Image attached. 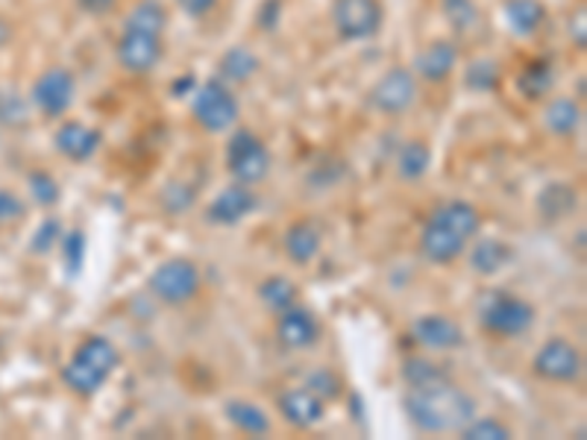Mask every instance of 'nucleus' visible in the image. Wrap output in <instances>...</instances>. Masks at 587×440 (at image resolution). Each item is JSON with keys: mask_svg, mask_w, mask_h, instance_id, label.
<instances>
[{"mask_svg": "<svg viewBox=\"0 0 587 440\" xmlns=\"http://www.w3.org/2000/svg\"><path fill=\"white\" fill-rule=\"evenodd\" d=\"M400 376L402 381H406V388H432V385H443V381L452 379L447 367L426 356L406 358Z\"/></svg>", "mask_w": 587, "mask_h": 440, "instance_id": "28", "label": "nucleus"}, {"mask_svg": "<svg viewBox=\"0 0 587 440\" xmlns=\"http://www.w3.org/2000/svg\"><path fill=\"white\" fill-rule=\"evenodd\" d=\"M537 214L546 220V223H558V220L570 218L576 209H579V195L576 188L567 186V182H549V186L541 188V195L535 197Z\"/></svg>", "mask_w": 587, "mask_h": 440, "instance_id": "25", "label": "nucleus"}, {"mask_svg": "<svg viewBox=\"0 0 587 440\" xmlns=\"http://www.w3.org/2000/svg\"><path fill=\"white\" fill-rule=\"evenodd\" d=\"M255 294H259V303L273 314H282L285 308L300 303V285L294 280H289V276H280V273L259 282Z\"/></svg>", "mask_w": 587, "mask_h": 440, "instance_id": "27", "label": "nucleus"}, {"mask_svg": "<svg viewBox=\"0 0 587 440\" xmlns=\"http://www.w3.org/2000/svg\"><path fill=\"white\" fill-rule=\"evenodd\" d=\"M147 289L163 305H186L200 294L203 276H200L197 262L186 255H174V259L156 264L150 280H147Z\"/></svg>", "mask_w": 587, "mask_h": 440, "instance_id": "7", "label": "nucleus"}, {"mask_svg": "<svg viewBox=\"0 0 587 440\" xmlns=\"http://www.w3.org/2000/svg\"><path fill=\"white\" fill-rule=\"evenodd\" d=\"M191 115L200 124L203 133L209 136H223L239 124L241 106L235 92L230 88V83H223L221 76L206 80L203 85L195 88V101H191Z\"/></svg>", "mask_w": 587, "mask_h": 440, "instance_id": "5", "label": "nucleus"}, {"mask_svg": "<svg viewBox=\"0 0 587 440\" xmlns=\"http://www.w3.org/2000/svg\"><path fill=\"white\" fill-rule=\"evenodd\" d=\"M255 206H259V200H255L253 188L232 182L223 191H218L212 203L206 206V220L212 227H239L241 220H248L255 212Z\"/></svg>", "mask_w": 587, "mask_h": 440, "instance_id": "15", "label": "nucleus"}, {"mask_svg": "<svg viewBox=\"0 0 587 440\" xmlns=\"http://www.w3.org/2000/svg\"><path fill=\"white\" fill-rule=\"evenodd\" d=\"M321 335H324V326L317 321V314L300 303L285 308L276 321V341L285 349H294V353L312 349L321 341Z\"/></svg>", "mask_w": 587, "mask_h": 440, "instance_id": "13", "label": "nucleus"}, {"mask_svg": "<svg viewBox=\"0 0 587 440\" xmlns=\"http://www.w3.org/2000/svg\"><path fill=\"white\" fill-rule=\"evenodd\" d=\"M159 203L168 214H188L195 209L197 203V186L186 182V179H170L168 186L163 188V195H159Z\"/></svg>", "mask_w": 587, "mask_h": 440, "instance_id": "32", "label": "nucleus"}, {"mask_svg": "<svg viewBox=\"0 0 587 440\" xmlns=\"http://www.w3.org/2000/svg\"><path fill=\"white\" fill-rule=\"evenodd\" d=\"M259 71V56L248 48H230L221 56V80L223 83H244Z\"/></svg>", "mask_w": 587, "mask_h": 440, "instance_id": "30", "label": "nucleus"}, {"mask_svg": "<svg viewBox=\"0 0 587 440\" xmlns=\"http://www.w3.org/2000/svg\"><path fill=\"white\" fill-rule=\"evenodd\" d=\"M24 121H27L24 103L18 101L15 94L0 92V124H7V127H18V124H24Z\"/></svg>", "mask_w": 587, "mask_h": 440, "instance_id": "40", "label": "nucleus"}, {"mask_svg": "<svg viewBox=\"0 0 587 440\" xmlns=\"http://www.w3.org/2000/svg\"><path fill=\"white\" fill-rule=\"evenodd\" d=\"M103 136L101 129L88 127L83 121H62L60 129L53 133V147L65 156L69 161H88L94 153L101 150Z\"/></svg>", "mask_w": 587, "mask_h": 440, "instance_id": "18", "label": "nucleus"}, {"mask_svg": "<svg viewBox=\"0 0 587 440\" xmlns=\"http://www.w3.org/2000/svg\"><path fill=\"white\" fill-rule=\"evenodd\" d=\"M27 206L24 200L7 188H0V227H7V223H18V220H24Z\"/></svg>", "mask_w": 587, "mask_h": 440, "instance_id": "39", "label": "nucleus"}, {"mask_svg": "<svg viewBox=\"0 0 587 440\" xmlns=\"http://www.w3.org/2000/svg\"><path fill=\"white\" fill-rule=\"evenodd\" d=\"M124 27L165 35V30H168V9H165L163 0H138L124 18Z\"/></svg>", "mask_w": 587, "mask_h": 440, "instance_id": "29", "label": "nucleus"}, {"mask_svg": "<svg viewBox=\"0 0 587 440\" xmlns=\"http://www.w3.org/2000/svg\"><path fill=\"white\" fill-rule=\"evenodd\" d=\"M473 247H468V262L479 276H496L514 262V247L500 241V238H473Z\"/></svg>", "mask_w": 587, "mask_h": 440, "instance_id": "20", "label": "nucleus"}, {"mask_svg": "<svg viewBox=\"0 0 587 440\" xmlns=\"http://www.w3.org/2000/svg\"><path fill=\"white\" fill-rule=\"evenodd\" d=\"M223 415H227V420H230L235 432L248 434V438H264L273 429L271 415L259 402H253V399H227L223 402Z\"/></svg>", "mask_w": 587, "mask_h": 440, "instance_id": "23", "label": "nucleus"}, {"mask_svg": "<svg viewBox=\"0 0 587 440\" xmlns=\"http://www.w3.org/2000/svg\"><path fill=\"white\" fill-rule=\"evenodd\" d=\"M60 238H62V220L48 218L42 227L35 229V235H33V241H30V247H33V253L48 255L53 247L60 244Z\"/></svg>", "mask_w": 587, "mask_h": 440, "instance_id": "38", "label": "nucleus"}, {"mask_svg": "<svg viewBox=\"0 0 587 440\" xmlns=\"http://www.w3.org/2000/svg\"><path fill=\"white\" fill-rule=\"evenodd\" d=\"M555 83H558V71H555V62L549 56H537V60L526 62L514 76L517 92L532 103L546 101L553 94Z\"/></svg>", "mask_w": 587, "mask_h": 440, "instance_id": "21", "label": "nucleus"}, {"mask_svg": "<svg viewBox=\"0 0 587 440\" xmlns=\"http://www.w3.org/2000/svg\"><path fill=\"white\" fill-rule=\"evenodd\" d=\"M537 321V308L511 291H491L479 303V323L494 338H520Z\"/></svg>", "mask_w": 587, "mask_h": 440, "instance_id": "4", "label": "nucleus"}, {"mask_svg": "<svg viewBox=\"0 0 587 440\" xmlns=\"http://www.w3.org/2000/svg\"><path fill=\"white\" fill-rule=\"evenodd\" d=\"M30 197H33L39 206H44V209H51V206L60 203L62 188L48 170H33V174H30Z\"/></svg>", "mask_w": 587, "mask_h": 440, "instance_id": "37", "label": "nucleus"}, {"mask_svg": "<svg viewBox=\"0 0 587 440\" xmlns=\"http://www.w3.org/2000/svg\"><path fill=\"white\" fill-rule=\"evenodd\" d=\"M418 97L420 80L415 76V71L406 69V65H397V69H388L376 80L370 94H367V103H370V109L379 112V115L400 118V115H406V112L418 106Z\"/></svg>", "mask_w": 587, "mask_h": 440, "instance_id": "8", "label": "nucleus"}, {"mask_svg": "<svg viewBox=\"0 0 587 440\" xmlns=\"http://www.w3.org/2000/svg\"><path fill=\"white\" fill-rule=\"evenodd\" d=\"M120 7V0H77V9L88 18H106L115 15Z\"/></svg>", "mask_w": 587, "mask_h": 440, "instance_id": "42", "label": "nucleus"}, {"mask_svg": "<svg viewBox=\"0 0 587 440\" xmlns=\"http://www.w3.org/2000/svg\"><path fill=\"white\" fill-rule=\"evenodd\" d=\"M85 247H88V241H85L83 229H71V232H65V235L60 238V255L69 276H80V273H83Z\"/></svg>", "mask_w": 587, "mask_h": 440, "instance_id": "34", "label": "nucleus"}, {"mask_svg": "<svg viewBox=\"0 0 587 440\" xmlns=\"http://www.w3.org/2000/svg\"><path fill=\"white\" fill-rule=\"evenodd\" d=\"M500 83H503V71H500V65H496V60H473L464 69V85H468L470 92H479V94H491L500 88Z\"/></svg>", "mask_w": 587, "mask_h": 440, "instance_id": "31", "label": "nucleus"}, {"mask_svg": "<svg viewBox=\"0 0 587 440\" xmlns=\"http://www.w3.org/2000/svg\"><path fill=\"white\" fill-rule=\"evenodd\" d=\"M411 338L418 341L423 349H432V353H450V349H461L468 344L464 329L447 314H420V317H415L411 321Z\"/></svg>", "mask_w": 587, "mask_h": 440, "instance_id": "14", "label": "nucleus"}, {"mask_svg": "<svg viewBox=\"0 0 587 440\" xmlns=\"http://www.w3.org/2000/svg\"><path fill=\"white\" fill-rule=\"evenodd\" d=\"M174 3H177L179 7V12H182V15H188V18H206V15H212L214 9H218V3H221V0H174Z\"/></svg>", "mask_w": 587, "mask_h": 440, "instance_id": "43", "label": "nucleus"}, {"mask_svg": "<svg viewBox=\"0 0 587 440\" xmlns=\"http://www.w3.org/2000/svg\"><path fill=\"white\" fill-rule=\"evenodd\" d=\"M441 12L447 24L459 35L470 33L479 27V7L476 0H441Z\"/></svg>", "mask_w": 587, "mask_h": 440, "instance_id": "33", "label": "nucleus"}, {"mask_svg": "<svg viewBox=\"0 0 587 440\" xmlns=\"http://www.w3.org/2000/svg\"><path fill=\"white\" fill-rule=\"evenodd\" d=\"M546 15H549V9H546L544 0H503L505 24L520 39H532V35L541 33Z\"/></svg>", "mask_w": 587, "mask_h": 440, "instance_id": "22", "label": "nucleus"}, {"mask_svg": "<svg viewBox=\"0 0 587 440\" xmlns=\"http://www.w3.org/2000/svg\"><path fill=\"white\" fill-rule=\"evenodd\" d=\"M197 85L200 83H197L195 76H182V80H174V88H170V94H174V97H182V94L195 92Z\"/></svg>", "mask_w": 587, "mask_h": 440, "instance_id": "44", "label": "nucleus"}, {"mask_svg": "<svg viewBox=\"0 0 587 440\" xmlns=\"http://www.w3.org/2000/svg\"><path fill=\"white\" fill-rule=\"evenodd\" d=\"M9 39H12V27H9L7 21L0 18V48H3V44H7Z\"/></svg>", "mask_w": 587, "mask_h": 440, "instance_id": "45", "label": "nucleus"}, {"mask_svg": "<svg viewBox=\"0 0 587 440\" xmlns=\"http://www.w3.org/2000/svg\"><path fill=\"white\" fill-rule=\"evenodd\" d=\"M459 438H464V440H511L514 438V432H511L503 420H496V417H473L470 423L461 426Z\"/></svg>", "mask_w": 587, "mask_h": 440, "instance_id": "35", "label": "nucleus"}, {"mask_svg": "<svg viewBox=\"0 0 587 440\" xmlns=\"http://www.w3.org/2000/svg\"><path fill=\"white\" fill-rule=\"evenodd\" d=\"M567 35H570V44H573V48H579V51H585V44H587L585 7H579L570 15V21H567Z\"/></svg>", "mask_w": 587, "mask_h": 440, "instance_id": "41", "label": "nucleus"}, {"mask_svg": "<svg viewBox=\"0 0 587 440\" xmlns=\"http://www.w3.org/2000/svg\"><path fill=\"white\" fill-rule=\"evenodd\" d=\"M115 60L127 74L145 76L159 69L165 60V39L159 33H147V30H129L124 27L115 44Z\"/></svg>", "mask_w": 587, "mask_h": 440, "instance_id": "11", "label": "nucleus"}, {"mask_svg": "<svg viewBox=\"0 0 587 440\" xmlns=\"http://www.w3.org/2000/svg\"><path fill=\"white\" fill-rule=\"evenodd\" d=\"M482 232V212L470 200H447L420 229V253L434 268H450Z\"/></svg>", "mask_w": 587, "mask_h": 440, "instance_id": "1", "label": "nucleus"}, {"mask_svg": "<svg viewBox=\"0 0 587 440\" xmlns=\"http://www.w3.org/2000/svg\"><path fill=\"white\" fill-rule=\"evenodd\" d=\"M276 408H280L282 420L294 429H315V426L324 423L326 417V402L306 385L282 390Z\"/></svg>", "mask_w": 587, "mask_h": 440, "instance_id": "17", "label": "nucleus"}, {"mask_svg": "<svg viewBox=\"0 0 587 440\" xmlns=\"http://www.w3.org/2000/svg\"><path fill=\"white\" fill-rule=\"evenodd\" d=\"M74 97H77V76L62 65L44 69L30 88V101H33L35 109L42 112L44 118L53 121L62 118L74 106Z\"/></svg>", "mask_w": 587, "mask_h": 440, "instance_id": "12", "label": "nucleus"}, {"mask_svg": "<svg viewBox=\"0 0 587 440\" xmlns=\"http://www.w3.org/2000/svg\"><path fill=\"white\" fill-rule=\"evenodd\" d=\"M118 367L120 349L115 347V341L106 338V335H88V338L80 341V347L65 362L60 376L71 394L88 399L97 390H103V385L118 373Z\"/></svg>", "mask_w": 587, "mask_h": 440, "instance_id": "3", "label": "nucleus"}, {"mask_svg": "<svg viewBox=\"0 0 587 440\" xmlns=\"http://www.w3.org/2000/svg\"><path fill=\"white\" fill-rule=\"evenodd\" d=\"M402 408L420 434H459L461 426L476 417V399L452 379L432 388H409Z\"/></svg>", "mask_w": 587, "mask_h": 440, "instance_id": "2", "label": "nucleus"}, {"mask_svg": "<svg viewBox=\"0 0 587 440\" xmlns=\"http://www.w3.org/2000/svg\"><path fill=\"white\" fill-rule=\"evenodd\" d=\"M306 388L315 390L324 402H333V399H338L344 394V381H340V376L333 367H317V370L308 373Z\"/></svg>", "mask_w": 587, "mask_h": 440, "instance_id": "36", "label": "nucleus"}, {"mask_svg": "<svg viewBox=\"0 0 587 440\" xmlns=\"http://www.w3.org/2000/svg\"><path fill=\"white\" fill-rule=\"evenodd\" d=\"M532 373L549 385H573L585 373V356L570 338H549L532 358Z\"/></svg>", "mask_w": 587, "mask_h": 440, "instance_id": "10", "label": "nucleus"}, {"mask_svg": "<svg viewBox=\"0 0 587 440\" xmlns=\"http://www.w3.org/2000/svg\"><path fill=\"white\" fill-rule=\"evenodd\" d=\"M432 168V147L423 138H411L397 150V174L402 182H420Z\"/></svg>", "mask_w": 587, "mask_h": 440, "instance_id": "26", "label": "nucleus"}, {"mask_svg": "<svg viewBox=\"0 0 587 440\" xmlns=\"http://www.w3.org/2000/svg\"><path fill=\"white\" fill-rule=\"evenodd\" d=\"M382 24V0H333V27L340 42H370Z\"/></svg>", "mask_w": 587, "mask_h": 440, "instance_id": "9", "label": "nucleus"}, {"mask_svg": "<svg viewBox=\"0 0 587 440\" xmlns=\"http://www.w3.org/2000/svg\"><path fill=\"white\" fill-rule=\"evenodd\" d=\"M585 124V109L576 97H553L544 106V127L558 138L576 136Z\"/></svg>", "mask_w": 587, "mask_h": 440, "instance_id": "24", "label": "nucleus"}, {"mask_svg": "<svg viewBox=\"0 0 587 440\" xmlns=\"http://www.w3.org/2000/svg\"><path fill=\"white\" fill-rule=\"evenodd\" d=\"M459 44L450 42V39H438V42H429L423 51H418L415 62H411V71L418 80L429 85L447 83L455 69H459Z\"/></svg>", "mask_w": 587, "mask_h": 440, "instance_id": "16", "label": "nucleus"}, {"mask_svg": "<svg viewBox=\"0 0 587 440\" xmlns=\"http://www.w3.org/2000/svg\"><path fill=\"white\" fill-rule=\"evenodd\" d=\"M227 170L241 186H259L271 174V147L250 127H235L227 138Z\"/></svg>", "mask_w": 587, "mask_h": 440, "instance_id": "6", "label": "nucleus"}, {"mask_svg": "<svg viewBox=\"0 0 587 440\" xmlns=\"http://www.w3.org/2000/svg\"><path fill=\"white\" fill-rule=\"evenodd\" d=\"M321 247H324V232L317 227L315 220L300 218L291 220L285 235H282V250H285V259L297 268H306L321 255Z\"/></svg>", "mask_w": 587, "mask_h": 440, "instance_id": "19", "label": "nucleus"}]
</instances>
